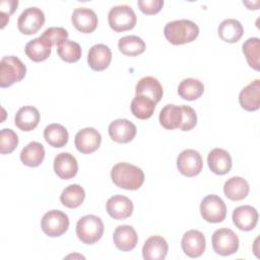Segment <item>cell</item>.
<instances>
[{"mask_svg":"<svg viewBox=\"0 0 260 260\" xmlns=\"http://www.w3.org/2000/svg\"><path fill=\"white\" fill-rule=\"evenodd\" d=\"M250 187L248 182L242 177L230 178L223 186L224 195L233 201H240L247 197Z\"/></svg>","mask_w":260,"mask_h":260,"instance_id":"4316f807","label":"cell"},{"mask_svg":"<svg viewBox=\"0 0 260 260\" xmlns=\"http://www.w3.org/2000/svg\"><path fill=\"white\" fill-rule=\"evenodd\" d=\"M204 91L203 83L195 78H185L178 86L179 95L187 101H195L199 99Z\"/></svg>","mask_w":260,"mask_h":260,"instance_id":"1f68e13d","label":"cell"},{"mask_svg":"<svg viewBox=\"0 0 260 260\" xmlns=\"http://www.w3.org/2000/svg\"><path fill=\"white\" fill-rule=\"evenodd\" d=\"M51 51L52 44L42 36L29 41L24 48L26 56L34 62L45 61L50 57Z\"/></svg>","mask_w":260,"mask_h":260,"instance_id":"7402d4cb","label":"cell"},{"mask_svg":"<svg viewBox=\"0 0 260 260\" xmlns=\"http://www.w3.org/2000/svg\"><path fill=\"white\" fill-rule=\"evenodd\" d=\"M109 135L118 143H128L136 135V126L127 119L114 120L109 125Z\"/></svg>","mask_w":260,"mask_h":260,"instance_id":"5bb4252c","label":"cell"},{"mask_svg":"<svg viewBox=\"0 0 260 260\" xmlns=\"http://www.w3.org/2000/svg\"><path fill=\"white\" fill-rule=\"evenodd\" d=\"M40 122V113L32 106H24L20 108L14 117V124L22 131L34 130Z\"/></svg>","mask_w":260,"mask_h":260,"instance_id":"484cf974","label":"cell"},{"mask_svg":"<svg viewBox=\"0 0 260 260\" xmlns=\"http://www.w3.org/2000/svg\"><path fill=\"white\" fill-rule=\"evenodd\" d=\"M212 248L216 254L229 256L239 249V238L231 229L222 228L216 230L211 238Z\"/></svg>","mask_w":260,"mask_h":260,"instance_id":"8992f818","label":"cell"},{"mask_svg":"<svg viewBox=\"0 0 260 260\" xmlns=\"http://www.w3.org/2000/svg\"><path fill=\"white\" fill-rule=\"evenodd\" d=\"M168 243L162 237L151 236L145 241L142 247V255L145 260H164L168 254Z\"/></svg>","mask_w":260,"mask_h":260,"instance_id":"ffe728a7","label":"cell"},{"mask_svg":"<svg viewBox=\"0 0 260 260\" xmlns=\"http://www.w3.org/2000/svg\"><path fill=\"white\" fill-rule=\"evenodd\" d=\"M118 48L126 56H137L145 51V43L138 36H125L119 40Z\"/></svg>","mask_w":260,"mask_h":260,"instance_id":"836d02e7","label":"cell"},{"mask_svg":"<svg viewBox=\"0 0 260 260\" xmlns=\"http://www.w3.org/2000/svg\"><path fill=\"white\" fill-rule=\"evenodd\" d=\"M54 171L59 178L69 180L77 174V160L69 152H60L54 159Z\"/></svg>","mask_w":260,"mask_h":260,"instance_id":"d6986e66","label":"cell"},{"mask_svg":"<svg viewBox=\"0 0 260 260\" xmlns=\"http://www.w3.org/2000/svg\"><path fill=\"white\" fill-rule=\"evenodd\" d=\"M84 198L85 192L78 184H71L67 186L60 195L61 203L68 208H77L82 204Z\"/></svg>","mask_w":260,"mask_h":260,"instance_id":"4dcf8cb0","label":"cell"},{"mask_svg":"<svg viewBox=\"0 0 260 260\" xmlns=\"http://www.w3.org/2000/svg\"><path fill=\"white\" fill-rule=\"evenodd\" d=\"M18 144L17 134L8 128H4L0 133V152L2 154L11 153Z\"/></svg>","mask_w":260,"mask_h":260,"instance_id":"8d00e7d4","label":"cell"},{"mask_svg":"<svg viewBox=\"0 0 260 260\" xmlns=\"http://www.w3.org/2000/svg\"><path fill=\"white\" fill-rule=\"evenodd\" d=\"M107 211L111 217L120 220L129 217L133 212L132 201L123 195H114L107 201Z\"/></svg>","mask_w":260,"mask_h":260,"instance_id":"e0dca14e","label":"cell"},{"mask_svg":"<svg viewBox=\"0 0 260 260\" xmlns=\"http://www.w3.org/2000/svg\"><path fill=\"white\" fill-rule=\"evenodd\" d=\"M177 168L186 177H195L202 171L203 160L195 149H185L177 157Z\"/></svg>","mask_w":260,"mask_h":260,"instance_id":"30bf717a","label":"cell"},{"mask_svg":"<svg viewBox=\"0 0 260 260\" xmlns=\"http://www.w3.org/2000/svg\"><path fill=\"white\" fill-rule=\"evenodd\" d=\"M42 37L47 39L52 44V46H58L61 42H63L64 40H67L68 31L64 27L52 26L47 28L43 32Z\"/></svg>","mask_w":260,"mask_h":260,"instance_id":"74e56055","label":"cell"},{"mask_svg":"<svg viewBox=\"0 0 260 260\" xmlns=\"http://www.w3.org/2000/svg\"><path fill=\"white\" fill-rule=\"evenodd\" d=\"M200 213L208 222H221L226 216V206L219 196L207 195L200 203Z\"/></svg>","mask_w":260,"mask_h":260,"instance_id":"ba28073f","label":"cell"},{"mask_svg":"<svg viewBox=\"0 0 260 260\" xmlns=\"http://www.w3.org/2000/svg\"><path fill=\"white\" fill-rule=\"evenodd\" d=\"M108 21L113 30L121 32L132 29L136 24L137 17L130 6L117 5L110 9L108 13Z\"/></svg>","mask_w":260,"mask_h":260,"instance_id":"5b68a950","label":"cell"},{"mask_svg":"<svg viewBox=\"0 0 260 260\" xmlns=\"http://www.w3.org/2000/svg\"><path fill=\"white\" fill-rule=\"evenodd\" d=\"M155 110V103L147 96L135 95L131 102V112L140 120L149 119Z\"/></svg>","mask_w":260,"mask_h":260,"instance_id":"d6a6232c","label":"cell"},{"mask_svg":"<svg viewBox=\"0 0 260 260\" xmlns=\"http://www.w3.org/2000/svg\"><path fill=\"white\" fill-rule=\"evenodd\" d=\"M135 92L137 95H144L149 98L156 104L161 100L164 89L160 82L156 78L152 76H145L139 79L137 82Z\"/></svg>","mask_w":260,"mask_h":260,"instance_id":"d4e9b609","label":"cell"},{"mask_svg":"<svg viewBox=\"0 0 260 260\" xmlns=\"http://www.w3.org/2000/svg\"><path fill=\"white\" fill-rule=\"evenodd\" d=\"M45 23V14L38 7H28L24 9L18 17L17 27L24 35H34Z\"/></svg>","mask_w":260,"mask_h":260,"instance_id":"9c48e42d","label":"cell"},{"mask_svg":"<svg viewBox=\"0 0 260 260\" xmlns=\"http://www.w3.org/2000/svg\"><path fill=\"white\" fill-rule=\"evenodd\" d=\"M166 39L173 45H184L193 42L199 35L198 25L189 19L170 21L164 28Z\"/></svg>","mask_w":260,"mask_h":260,"instance_id":"7a4b0ae2","label":"cell"},{"mask_svg":"<svg viewBox=\"0 0 260 260\" xmlns=\"http://www.w3.org/2000/svg\"><path fill=\"white\" fill-rule=\"evenodd\" d=\"M58 56L67 63L77 62L81 58V48L78 43L64 40L57 46Z\"/></svg>","mask_w":260,"mask_h":260,"instance_id":"e575fe53","label":"cell"},{"mask_svg":"<svg viewBox=\"0 0 260 260\" xmlns=\"http://www.w3.org/2000/svg\"><path fill=\"white\" fill-rule=\"evenodd\" d=\"M71 20L75 28L83 34L92 32L99 23L95 12L87 7L75 8L73 10Z\"/></svg>","mask_w":260,"mask_h":260,"instance_id":"7c38bea8","label":"cell"},{"mask_svg":"<svg viewBox=\"0 0 260 260\" xmlns=\"http://www.w3.org/2000/svg\"><path fill=\"white\" fill-rule=\"evenodd\" d=\"M45 158V148L42 143L38 141H31L20 152V160L23 165L36 168L39 167Z\"/></svg>","mask_w":260,"mask_h":260,"instance_id":"83f0119b","label":"cell"},{"mask_svg":"<svg viewBox=\"0 0 260 260\" xmlns=\"http://www.w3.org/2000/svg\"><path fill=\"white\" fill-rule=\"evenodd\" d=\"M159 123L160 125L168 129L173 130L181 128L184 120V110L183 106L176 105H166L159 113Z\"/></svg>","mask_w":260,"mask_h":260,"instance_id":"603a6c76","label":"cell"},{"mask_svg":"<svg viewBox=\"0 0 260 260\" xmlns=\"http://www.w3.org/2000/svg\"><path fill=\"white\" fill-rule=\"evenodd\" d=\"M183 110H184V120L180 129L182 131H189L195 127L197 123V115L195 110L189 106L183 105Z\"/></svg>","mask_w":260,"mask_h":260,"instance_id":"ab89813d","label":"cell"},{"mask_svg":"<svg viewBox=\"0 0 260 260\" xmlns=\"http://www.w3.org/2000/svg\"><path fill=\"white\" fill-rule=\"evenodd\" d=\"M43 232L52 238L60 237L69 228V218L61 210L53 209L44 214L41 220Z\"/></svg>","mask_w":260,"mask_h":260,"instance_id":"52a82bcc","label":"cell"},{"mask_svg":"<svg viewBox=\"0 0 260 260\" xmlns=\"http://www.w3.org/2000/svg\"><path fill=\"white\" fill-rule=\"evenodd\" d=\"M113 240L115 246L124 252L133 250L138 242V236L134 228L128 224L119 225L116 228L113 234Z\"/></svg>","mask_w":260,"mask_h":260,"instance_id":"ac0fdd59","label":"cell"},{"mask_svg":"<svg viewBox=\"0 0 260 260\" xmlns=\"http://www.w3.org/2000/svg\"><path fill=\"white\" fill-rule=\"evenodd\" d=\"M217 31L219 38L222 41L226 43H236L242 38L244 34V27L239 20L228 18L220 22Z\"/></svg>","mask_w":260,"mask_h":260,"instance_id":"f1b7e54d","label":"cell"},{"mask_svg":"<svg viewBox=\"0 0 260 260\" xmlns=\"http://www.w3.org/2000/svg\"><path fill=\"white\" fill-rule=\"evenodd\" d=\"M104 223L102 219L93 214H87L78 219L76 223V236L86 245L96 243L104 234Z\"/></svg>","mask_w":260,"mask_h":260,"instance_id":"3957f363","label":"cell"},{"mask_svg":"<svg viewBox=\"0 0 260 260\" xmlns=\"http://www.w3.org/2000/svg\"><path fill=\"white\" fill-rule=\"evenodd\" d=\"M101 142L102 136L100 132L92 127H86L79 130L74 139L76 149L84 154L95 151L100 147Z\"/></svg>","mask_w":260,"mask_h":260,"instance_id":"8fae6325","label":"cell"},{"mask_svg":"<svg viewBox=\"0 0 260 260\" xmlns=\"http://www.w3.org/2000/svg\"><path fill=\"white\" fill-rule=\"evenodd\" d=\"M68 131L64 126L58 123L48 125L44 130V138L47 143L53 147L60 148L68 142Z\"/></svg>","mask_w":260,"mask_h":260,"instance_id":"f546056e","label":"cell"},{"mask_svg":"<svg viewBox=\"0 0 260 260\" xmlns=\"http://www.w3.org/2000/svg\"><path fill=\"white\" fill-rule=\"evenodd\" d=\"M207 164L211 172L216 175L228 174L232 169V157L222 148H213L207 156Z\"/></svg>","mask_w":260,"mask_h":260,"instance_id":"cb8c5ba5","label":"cell"},{"mask_svg":"<svg viewBox=\"0 0 260 260\" xmlns=\"http://www.w3.org/2000/svg\"><path fill=\"white\" fill-rule=\"evenodd\" d=\"M139 9L145 14H155L164 6V0H138Z\"/></svg>","mask_w":260,"mask_h":260,"instance_id":"f35d334b","label":"cell"},{"mask_svg":"<svg viewBox=\"0 0 260 260\" xmlns=\"http://www.w3.org/2000/svg\"><path fill=\"white\" fill-rule=\"evenodd\" d=\"M205 237L197 230L186 232L182 238L181 246L184 253L191 258L200 257L205 250Z\"/></svg>","mask_w":260,"mask_h":260,"instance_id":"4fadbf2b","label":"cell"},{"mask_svg":"<svg viewBox=\"0 0 260 260\" xmlns=\"http://www.w3.org/2000/svg\"><path fill=\"white\" fill-rule=\"evenodd\" d=\"M112 61V51L105 44L93 45L87 55L89 67L94 71H103L109 67Z\"/></svg>","mask_w":260,"mask_h":260,"instance_id":"2e32d148","label":"cell"},{"mask_svg":"<svg viewBox=\"0 0 260 260\" xmlns=\"http://www.w3.org/2000/svg\"><path fill=\"white\" fill-rule=\"evenodd\" d=\"M241 107L249 112H253L260 107V80L255 79L245 86L239 94Z\"/></svg>","mask_w":260,"mask_h":260,"instance_id":"44dd1931","label":"cell"},{"mask_svg":"<svg viewBox=\"0 0 260 260\" xmlns=\"http://www.w3.org/2000/svg\"><path fill=\"white\" fill-rule=\"evenodd\" d=\"M18 5L17 0H2L0 1V14L6 15L9 17L11 13L14 12Z\"/></svg>","mask_w":260,"mask_h":260,"instance_id":"60d3db41","label":"cell"},{"mask_svg":"<svg viewBox=\"0 0 260 260\" xmlns=\"http://www.w3.org/2000/svg\"><path fill=\"white\" fill-rule=\"evenodd\" d=\"M26 67L15 56H5L0 62V86L8 87L15 82L22 80L25 76Z\"/></svg>","mask_w":260,"mask_h":260,"instance_id":"277c9868","label":"cell"},{"mask_svg":"<svg viewBox=\"0 0 260 260\" xmlns=\"http://www.w3.org/2000/svg\"><path fill=\"white\" fill-rule=\"evenodd\" d=\"M233 221L241 231H252L258 222V211L251 205H241L233 211Z\"/></svg>","mask_w":260,"mask_h":260,"instance_id":"9a60e30c","label":"cell"},{"mask_svg":"<svg viewBox=\"0 0 260 260\" xmlns=\"http://www.w3.org/2000/svg\"><path fill=\"white\" fill-rule=\"evenodd\" d=\"M242 48L248 64L258 71L260 68V40L258 38H250L243 44Z\"/></svg>","mask_w":260,"mask_h":260,"instance_id":"d590c367","label":"cell"},{"mask_svg":"<svg viewBox=\"0 0 260 260\" xmlns=\"http://www.w3.org/2000/svg\"><path fill=\"white\" fill-rule=\"evenodd\" d=\"M111 178L114 184L125 190H137L144 182L143 171L128 162H118L111 171Z\"/></svg>","mask_w":260,"mask_h":260,"instance_id":"6da1fadb","label":"cell"}]
</instances>
